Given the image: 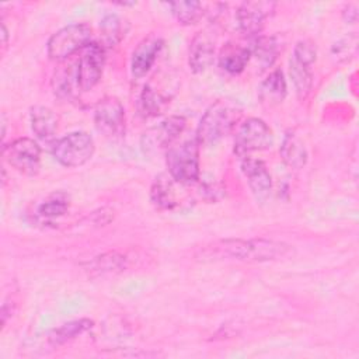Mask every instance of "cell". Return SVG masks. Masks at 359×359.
<instances>
[{"label": "cell", "instance_id": "cell-1", "mask_svg": "<svg viewBox=\"0 0 359 359\" xmlns=\"http://www.w3.org/2000/svg\"><path fill=\"white\" fill-rule=\"evenodd\" d=\"M292 252V247L282 241L266 240V238H230L220 240L208 245L203 251V257L212 259H237V261H252L264 262L273 261L286 257Z\"/></svg>", "mask_w": 359, "mask_h": 359}, {"label": "cell", "instance_id": "cell-2", "mask_svg": "<svg viewBox=\"0 0 359 359\" xmlns=\"http://www.w3.org/2000/svg\"><path fill=\"white\" fill-rule=\"evenodd\" d=\"M240 118V109L227 101L212 104L199 121L196 139L201 146H212L223 139L236 126Z\"/></svg>", "mask_w": 359, "mask_h": 359}, {"label": "cell", "instance_id": "cell-3", "mask_svg": "<svg viewBox=\"0 0 359 359\" xmlns=\"http://www.w3.org/2000/svg\"><path fill=\"white\" fill-rule=\"evenodd\" d=\"M199 146L195 136L168 147L165 163L168 174L175 182L191 185L199 181Z\"/></svg>", "mask_w": 359, "mask_h": 359}, {"label": "cell", "instance_id": "cell-4", "mask_svg": "<svg viewBox=\"0 0 359 359\" xmlns=\"http://www.w3.org/2000/svg\"><path fill=\"white\" fill-rule=\"evenodd\" d=\"M93 31L86 22H76L66 25L56 31L48 41L46 50L52 60H66L76 52H81L91 43Z\"/></svg>", "mask_w": 359, "mask_h": 359}, {"label": "cell", "instance_id": "cell-5", "mask_svg": "<svg viewBox=\"0 0 359 359\" xmlns=\"http://www.w3.org/2000/svg\"><path fill=\"white\" fill-rule=\"evenodd\" d=\"M94 140L87 132H72L60 137L52 149L56 161L74 168L86 164L94 154Z\"/></svg>", "mask_w": 359, "mask_h": 359}, {"label": "cell", "instance_id": "cell-6", "mask_svg": "<svg viewBox=\"0 0 359 359\" xmlns=\"http://www.w3.org/2000/svg\"><path fill=\"white\" fill-rule=\"evenodd\" d=\"M178 84L170 76L154 77L149 81L139 97L137 111L143 118H153L160 115L175 95Z\"/></svg>", "mask_w": 359, "mask_h": 359}, {"label": "cell", "instance_id": "cell-7", "mask_svg": "<svg viewBox=\"0 0 359 359\" xmlns=\"http://www.w3.org/2000/svg\"><path fill=\"white\" fill-rule=\"evenodd\" d=\"M316 53L314 43L309 39H303L294 45L293 55L289 60L290 77L300 100H304L313 87L311 66L316 60Z\"/></svg>", "mask_w": 359, "mask_h": 359}, {"label": "cell", "instance_id": "cell-8", "mask_svg": "<svg viewBox=\"0 0 359 359\" xmlns=\"http://www.w3.org/2000/svg\"><path fill=\"white\" fill-rule=\"evenodd\" d=\"M273 144V133L271 128L259 118L245 119L234 139V153L244 158L252 151L266 150Z\"/></svg>", "mask_w": 359, "mask_h": 359}, {"label": "cell", "instance_id": "cell-9", "mask_svg": "<svg viewBox=\"0 0 359 359\" xmlns=\"http://www.w3.org/2000/svg\"><path fill=\"white\" fill-rule=\"evenodd\" d=\"M4 160L25 175H36L41 168V147L34 139L18 137L3 146Z\"/></svg>", "mask_w": 359, "mask_h": 359}, {"label": "cell", "instance_id": "cell-10", "mask_svg": "<svg viewBox=\"0 0 359 359\" xmlns=\"http://www.w3.org/2000/svg\"><path fill=\"white\" fill-rule=\"evenodd\" d=\"M76 65V79L80 91H90L94 88L105 65V48L101 43L91 42L83 50Z\"/></svg>", "mask_w": 359, "mask_h": 359}, {"label": "cell", "instance_id": "cell-11", "mask_svg": "<svg viewBox=\"0 0 359 359\" xmlns=\"http://www.w3.org/2000/svg\"><path fill=\"white\" fill-rule=\"evenodd\" d=\"M185 126L187 119L180 115H171L163 119L160 123L143 133L140 140L143 151L147 154H153L163 149L168 150V147L184 132Z\"/></svg>", "mask_w": 359, "mask_h": 359}, {"label": "cell", "instance_id": "cell-12", "mask_svg": "<svg viewBox=\"0 0 359 359\" xmlns=\"http://www.w3.org/2000/svg\"><path fill=\"white\" fill-rule=\"evenodd\" d=\"M97 129L109 139H118L125 133V109L115 97L100 100L94 108Z\"/></svg>", "mask_w": 359, "mask_h": 359}, {"label": "cell", "instance_id": "cell-13", "mask_svg": "<svg viewBox=\"0 0 359 359\" xmlns=\"http://www.w3.org/2000/svg\"><path fill=\"white\" fill-rule=\"evenodd\" d=\"M272 1H244L236 11V20L240 31L245 35H257L262 31L265 20L275 8Z\"/></svg>", "mask_w": 359, "mask_h": 359}, {"label": "cell", "instance_id": "cell-14", "mask_svg": "<svg viewBox=\"0 0 359 359\" xmlns=\"http://www.w3.org/2000/svg\"><path fill=\"white\" fill-rule=\"evenodd\" d=\"M216 50V35L210 29L199 31L191 41L188 65L194 73L205 72L212 63Z\"/></svg>", "mask_w": 359, "mask_h": 359}, {"label": "cell", "instance_id": "cell-15", "mask_svg": "<svg viewBox=\"0 0 359 359\" xmlns=\"http://www.w3.org/2000/svg\"><path fill=\"white\" fill-rule=\"evenodd\" d=\"M163 46L164 41L160 36L150 35L147 38H143L132 53V74L135 77H143L153 67Z\"/></svg>", "mask_w": 359, "mask_h": 359}, {"label": "cell", "instance_id": "cell-16", "mask_svg": "<svg viewBox=\"0 0 359 359\" xmlns=\"http://www.w3.org/2000/svg\"><path fill=\"white\" fill-rule=\"evenodd\" d=\"M241 171L257 198H264L271 192L272 177L264 161L247 156L241 160Z\"/></svg>", "mask_w": 359, "mask_h": 359}, {"label": "cell", "instance_id": "cell-17", "mask_svg": "<svg viewBox=\"0 0 359 359\" xmlns=\"http://www.w3.org/2000/svg\"><path fill=\"white\" fill-rule=\"evenodd\" d=\"M250 59H251L250 48L238 43H233V42L226 43L219 53L220 67L230 74L241 73L245 69Z\"/></svg>", "mask_w": 359, "mask_h": 359}, {"label": "cell", "instance_id": "cell-18", "mask_svg": "<svg viewBox=\"0 0 359 359\" xmlns=\"http://www.w3.org/2000/svg\"><path fill=\"white\" fill-rule=\"evenodd\" d=\"M151 203L161 210H171L177 206V198L174 192V180L170 174H160L154 178L150 188Z\"/></svg>", "mask_w": 359, "mask_h": 359}, {"label": "cell", "instance_id": "cell-19", "mask_svg": "<svg viewBox=\"0 0 359 359\" xmlns=\"http://www.w3.org/2000/svg\"><path fill=\"white\" fill-rule=\"evenodd\" d=\"M287 93L286 80L283 77L282 70H273L268 74V77L259 84L258 97L261 102L266 105H278L280 104Z\"/></svg>", "mask_w": 359, "mask_h": 359}, {"label": "cell", "instance_id": "cell-20", "mask_svg": "<svg viewBox=\"0 0 359 359\" xmlns=\"http://www.w3.org/2000/svg\"><path fill=\"white\" fill-rule=\"evenodd\" d=\"M29 118H31V128L39 139L48 140L55 136L59 121L56 114L50 108L43 105H35L31 108Z\"/></svg>", "mask_w": 359, "mask_h": 359}, {"label": "cell", "instance_id": "cell-21", "mask_svg": "<svg viewBox=\"0 0 359 359\" xmlns=\"http://www.w3.org/2000/svg\"><path fill=\"white\" fill-rule=\"evenodd\" d=\"M279 151L283 163L290 168H303L307 161V150L303 142L293 132H287L285 135Z\"/></svg>", "mask_w": 359, "mask_h": 359}, {"label": "cell", "instance_id": "cell-22", "mask_svg": "<svg viewBox=\"0 0 359 359\" xmlns=\"http://www.w3.org/2000/svg\"><path fill=\"white\" fill-rule=\"evenodd\" d=\"M250 50H251V56H254V59L257 60L259 67L262 70L268 69L273 65V62L276 60V56L279 53L278 38L273 35H271V36L261 35L252 42V46L250 48Z\"/></svg>", "mask_w": 359, "mask_h": 359}, {"label": "cell", "instance_id": "cell-23", "mask_svg": "<svg viewBox=\"0 0 359 359\" xmlns=\"http://www.w3.org/2000/svg\"><path fill=\"white\" fill-rule=\"evenodd\" d=\"M128 31V22L116 14L105 15L100 22L101 41L104 48L116 46L125 36Z\"/></svg>", "mask_w": 359, "mask_h": 359}, {"label": "cell", "instance_id": "cell-24", "mask_svg": "<svg viewBox=\"0 0 359 359\" xmlns=\"http://www.w3.org/2000/svg\"><path fill=\"white\" fill-rule=\"evenodd\" d=\"M128 265L126 257L119 252H105L98 257H95L93 261L88 262L87 271L95 275H109V273H118L123 271Z\"/></svg>", "mask_w": 359, "mask_h": 359}, {"label": "cell", "instance_id": "cell-25", "mask_svg": "<svg viewBox=\"0 0 359 359\" xmlns=\"http://www.w3.org/2000/svg\"><path fill=\"white\" fill-rule=\"evenodd\" d=\"M94 325V323L88 318H80V320H74L70 323H66L63 325H60L59 328L53 330L49 335V342L53 346L62 345L76 337H79L80 334L86 332L87 330H90Z\"/></svg>", "mask_w": 359, "mask_h": 359}, {"label": "cell", "instance_id": "cell-26", "mask_svg": "<svg viewBox=\"0 0 359 359\" xmlns=\"http://www.w3.org/2000/svg\"><path fill=\"white\" fill-rule=\"evenodd\" d=\"M168 6L175 20L182 25L196 24L205 14L203 4L199 1H171Z\"/></svg>", "mask_w": 359, "mask_h": 359}, {"label": "cell", "instance_id": "cell-27", "mask_svg": "<svg viewBox=\"0 0 359 359\" xmlns=\"http://www.w3.org/2000/svg\"><path fill=\"white\" fill-rule=\"evenodd\" d=\"M69 208V202L65 194H55L52 196H49L45 202H42L38 208V215L42 219H56L60 217L66 213Z\"/></svg>", "mask_w": 359, "mask_h": 359}, {"label": "cell", "instance_id": "cell-28", "mask_svg": "<svg viewBox=\"0 0 359 359\" xmlns=\"http://www.w3.org/2000/svg\"><path fill=\"white\" fill-rule=\"evenodd\" d=\"M342 17L346 22H355L358 20V6L356 4H348L344 11H342Z\"/></svg>", "mask_w": 359, "mask_h": 359}, {"label": "cell", "instance_id": "cell-29", "mask_svg": "<svg viewBox=\"0 0 359 359\" xmlns=\"http://www.w3.org/2000/svg\"><path fill=\"white\" fill-rule=\"evenodd\" d=\"M1 38H3V48H6L7 46V39H8V31H7V28H6V25H4V22L1 24Z\"/></svg>", "mask_w": 359, "mask_h": 359}]
</instances>
